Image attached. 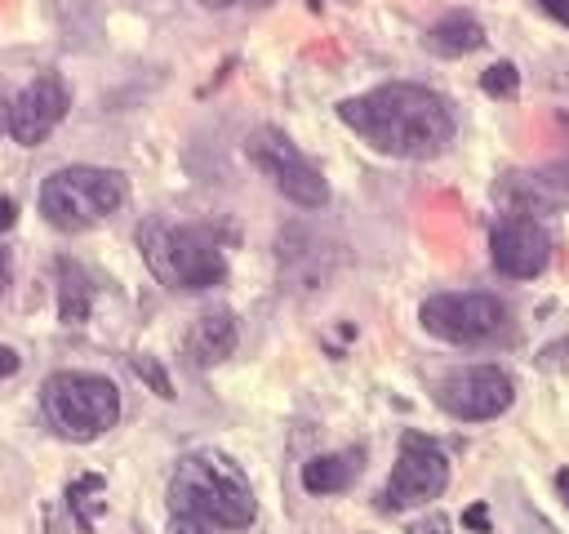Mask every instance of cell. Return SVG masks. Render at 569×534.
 I'll return each instance as SVG.
<instances>
[{
	"mask_svg": "<svg viewBox=\"0 0 569 534\" xmlns=\"http://www.w3.org/2000/svg\"><path fill=\"white\" fill-rule=\"evenodd\" d=\"M18 365H22V356H18L13 347H4V343H0V378H13V374H18Z\"/></svg>",
	"mask_w": 569,
	"mask_h": 534,
	"instance_id": "cb8c5ba5",
	"label": "cell"
},
{
	"mask_svg": "<svg viewBox=\"0 0 569 534\" xmlns=\"http://www.w3.org/2000/svg\"><path fill=\"white\" fill-rule=\"evenodd\" d=\"M498 205L502 214H520V218H538L551 214L560 205H569V178L556 169L542 174H511L498 182Z\"/></svg>",
	"mask_w": 569,
	"mask_h": 534,
	"instance_id": "7c38bea8",
	"label": "cell"
},
{
	"mask_svg": "<svg viewBox=\"0 0 569 534\" xmlns=\"http://www.w3.org/2000/svg\"><path fill=\"white\" fill-rule=\"evenodd\" d=\"M409 534H449V516L427 512L422 521H413V525H409Z\"/></svg>",
	"mask_w": 569,
	"mask_h": 534,
	"instance_id": "ffe728a7",
	"label": "cell"
},
{
	"mask_svg": "<svg viewBox=\"0 0 569 534\" xmlns=\"http://www.w3.org/2000/svg\"><path fill=\"white\" fill-rule=\"evenodd\" d=\"M418 320L431 338L440 343H458V347H476L489 343L493 334H502L507 325V303L498 294L485 289H467V294H431L418 307Z\"/></svg>",
	"mask_w": 569,
	"mask_h": 534,
	"instance_id": "52a82bcc",
	"label": "cell"
},
{
	"mask_svg": "<svg viewBox=\"0 0 569 534\" xmlns=\"http://www.w3.org/2000/svg\"><path fill=\"white\" fill-rule=\"evenodd\" d=\"M13 222H18V200H13V196H4V191H0V231H9V227H13Z\"/></svg>",
	"mask_w": 569,
	"mask_h": 534,
	"instance_id": "603a6c76",
	"label": "cell"
},
{
	"mask_svg": "<svg viewBox=\"0 0 569 534\" xmlns=\"http://www.w3.org/2000/svg\"><path fill=\"white\" fill-rule=\"evenodd\" d=\"M9 280H13V263H9V249H0V298H4Z\"/></svg>",
	"mask_w": 569,
	"mask_h": 534,
	"instance_id": "484cf974",
	"label": "cell"
},
{
	"mask_svg": "<svg viewBox=\"0 0 569 534\" xmlns=\"http://www.w3.org/2000/svg\"><path fill=\"white\" fill-rule=\"evenodd\" d=\"M489 258L502 276L511 280H533L547 271L551 263V236L538 218H520V214H502L489 227Z\"/></svg>",
	"mask_w": 569,
	"mask_h": 534,
	"instance_id": "30bf717a",
	"label": "cell"
},
{
	"mask_svg": "<svg viewBox=\"0 0 569 534\" xmlns=\"http://www.w3.org/2000/svg\"><path fill=\"white\" fill-rule=\"evenodd\" d=\"M138 249H142L147 271L169 289H213L227 280V258L218 240L200 227L147 218L138 227Z\"/></svg>",
	"mask_w": 569,
	"mask_h": 534,
	"instance_id": "3957f363",
	"label": "cell"
},
{
	"mask_svg": "<svg viewBox=\"0 0 569 534\" xmlns=\"http://www.w3.org/2000/svg\"><path fill=\"white\" fill-rule=\"evenodd\" d=\"M538 9H542V13H551L556 22H565V27H569V0H538Z\"/></svg>",
	"mask_w": 569,
	"mask_h": 534,
	"instance_id": "d4e9b609",
	"label": "cell"
},
{
	"mask_svg": "<svg viewBox=\"0 0 569 534\" xmlns=\"http://www.w3.org/2000/svg\"><path fill=\"white\" fill-rule=\"evenodd\" d=\"M338 120L356 129L373 151L396 160H431L453 142V111L449 102L413 80H391L369 93L342 98Z\"/></svg>",
	"mask_w": 569,
	"mask_h": 534,
	"instance_id": "6da1fadb",
	"label": "cell"
},
{
	"mask_svg": "<svg viewBox=\"0 0 569 534\" xmlns=\"http://www.w3.org/2000/svg\"><path fill=\"white\" fill-rule=\"evenodd\" d=\"M169 534H213V525H200V521H191V516H173V521H169Z\"/></svg>",
	"mask_w": 569,
	"mask_h": 534,
	"instance_id": "7402d4cb",
	"label": "cell"
},
{
	"mask_svg": "<svg viewBox=\"0 0 569 534\" xmlns=\"http://www.w3.org/2000/svg\"><path fill=\"white\" fill-rule=\"evenodd\" d=\"M0 129H9V102L0 98Z\"/></svg>",
	"mask_w": 569,
	"mask_h": 534,
	"instance_id": "f1b7e54d",
	"label": "cell"
},
{
	"mask_svg": "<svg viewBox=\"0 0 569 534\" xmlns=\"http://www.w3.org/2000/svg\"><path fill=\"white\" fill-rule=\"evenodd\" d=\"M365 467V449H333L302 463V490L307 494H342Z\"/></svg>",
	"mask_w": 569,
	"mask_h": 534,
	"instance_id": "5bb4252c",
	"label": "cell"
},
{
	"mask_svg": "<svg viewBox=\"0 0 569 534\" xmlns=\"http://www.w3.org/2000/svg\"><path fill=\"white\" fill-rule=\"evenodd\" d=\"M200 4H204V9H231L236 0H200Z\"/></svg>",
	"mask_w": 569,
	"mask_h": 534,
	"instance_id": "83f0119b",
	"label": "cell"
},
{
	"mask_svg": "<svg viewBox=\"0 0 569 534\" xmlns=\"http://www.w3.org/2000/svg\"><path fill=\"white\" fill-rule=\"evenodd\" d=\"M462 525L476 530V534H489V507H485V503H471V507L462 512Z\"/></svg>",
	"mask_w": 569,
	"mask_h": 534,
	"instance_id": "44dd1931",
	"label": "cell"
},
{
	"mask_svg": "<svg viewBox=\"0 0 569 534\" xmlns=\"http://www.w3.org/2000/svg\"><path fill=\"white\" fill-rule=\"evenodd\" d=\"M449 485V458L445 449L422 436V432H405L400 436V454H396V467L382 485V498L378 507L382 512H405V507H418V503H431L440 498Z\"/></svg>",
	"mask_w": 569,
	"mask_h": 534,
	"instance_id": "ba28073f",
	"label": "cell"
},
{
	"mask_svg": "<svg viewBox=\"0 0 569 534\" xmlns=\"http://www.w3.org/2000/svg\"><path fill=\"white\" fill-rule=\"evenodd\" d=\"M516 85H520V71H516V62H507V58L480 71V89H485L489 98H511Z\"/></svg>",
	"mask_w": 569,
	"mask_h": 534,
	"instance_id": "ac0fdd59",
	"label": "cell"
},
{
	"mask_svg": "<svg viewBox=\"0 0 569 534\" xmlns=\"http://www.w3.org/2000/svg\"><path fill=\"white\" fill-rule=\"evenodd\" d=\"M422 44H427L436 58H462V53H476V49L485 44V27H480L471 13L453 9V13H445L440 22L427 27Z\"/></svg>",
	"mask_w": 569,
	"mask_h": 534,
	"instance_id": "9a60e30c",
	"label": "cell"
},
{
	"mask_svg": "<svg viewBox=\"0 0 569 534\" xmlns=\"http://www.w3.org/2000/svg\"><path fill=\"white\" fill-rule=\"evenodd\" d=\"M129 196V178L102 165H67L40 182V214L58 231H84L116 214Z\"/></svg>",
	"mask_w": 569,
	"mask_h": 534,
	"instance_id": "5b68a950",
	"label": "cell"
},
{
	"mask_svg": "<svg viewBox=\"0 0 569 534\" xmlns=\"http://www.w3.org/2000/svg\"><path fill=\"white\" fill-rule=\"evenodd\" d=\"M244 156H249L253 169L267 174L271 187H276L284 200H293L298 209H320V205L329 200V182H325V174L298 151V142H293L284 129H276V125H258V129H249V138H244Z\"/></svg>",
	"mask_w": 569,
	"mask_h": 534,
	"instance_id": "8992f818",
	"label": "cell"
},
{
	"mask_svg": "<svg viewBox=\"0 0 569 534\" xmlns=\"http://www.w3.org/2000/svg\"><path fill=\"white\" fill-rule=\"evenodd\" d=\"M102 507H107V481L98 472H84V476H76L67 485V512H71V521H76L80 534H89L98 525Z\"/></svg>",
	"mask_w": 569,
	"mask_h": 534,
	"instance_id": "e0dca14e",
	"label": "cell"
},
{
	"mask_svg": "<svg viewBox=\"0 0 569 534\" xmlns=\"http://www.w3.org/2000/svg\"><path fill=\"white\" fill-rule=\"evenodd\" d=\"M71 107V89L58 71H40L31 85H22V93L9 102V134L18 147H40L67 116Z\"/></svg>",
	"mask_w": 569,
	"mask_h": 534,
	"instance_id": "8fae6325",
	"label": "cell"
},
{
	"mask_svg": "<svg viewBox=\"0 0 569 534\" xmlns=\"http://www.w3.org/2000/svg\"><path fill=\"white\" fill-rule=\"evenodd\" d=\"M53 276H58V320L62 325H84L89 312H93V280H89V271L76 258L62 254L53 263Z\"/></svg>",
	"mask_w": 569,
	"mask_h": 534,
	"instance_id": "2e32d148",
	"label": "cell"
},
{
	"mask_svg": "<svg viewBox=\"0 0 569 534\" xmlns=\"http://www.w3.org/2000/svg\"><path fill=\"white\" fill-rule=\"evenodd\" d=\"M236 338H240L236 316H231L227 307H213V312H204V316L187 329V360H191L196 369H209V365H218V360H227V356L236 352Z\"/></svg>",
	"mask_w": 569,
	"mask_h": 534,
	"instance_id": "4fadbf2b",
	"label": "cell"
},
{
	"mask_svg": "<svg viewBox=\"0 0 569 534\" xmlns=\"http://www.w3.org/2000/svg\"><path fill=\"white\" fill-rule=\"evenodd\" d=\"M40 409L49 427L67 441H98L120 423V387L107 374L58 369L40 387Z\"/></svg>",
	"mask_w": 569,
	"mask_h": 534,
	"instance_id": "277c9868",
	"label": "cell"
},
{
	"mask_svg": "<svg viewBox=\"0 0 569 534\" xmlns=\"http://www.w3.org/2000/svg\"><path fill=\"white\" fill-rule=\"evenodd\" d=\"M556 490H560V494H565V503H569V467H560V472H556Z\"/></svg>",
	"mask_w": 569,
	"mask_h": 534,
	"instance_id": "4316f807",
	"label": "cell"
},
{
	"mask_svg": "<svg viewBox=\"0 0 569 534\" xmlns=\"http://www.w3.org/2000/svg\"><path fill=\"white\" fill-rule=\"evenodd\" d=\"M173 516H191L213 530H249L258 516V498L249 476L222 449H191L178 458L169 476Z\"/></svg>",
	"mask_w": 569,
	"mask_h": 534,
	"instance_id": "7a4b0ae2",
	"label": "cell"
},
{
	"mask_svg": "<svg viewBox=\"0 0 569 534\" xmlns=\"http://www.w3.org/2000/svg\"><path fill=\"white\" fill-rule=\"evenodd\" d=\"M511 400H516V383L498 365H462V369H449L436 383V405L449 418H462V423L498 418V414L511 409Z\"/></svg>",
	"mask_w": 569,
	"mask_h": 534,
	"instance_id": "9c48e42d",
	"label": "cell"
},
{
	"mask_svg": "<svg viewBox=\"0 0 569 534\" xmlns=\"http://www.w3.org/2000/svg\"><path fill=\"white\" fill-rule=\"evenodd\" d=\"M133 374H138L156 396H164V400L173 396V383H169V374L160 369V360H151V356H133Z\"/></svg>",
	"mask_w": 569,
	"mask_h": 534,
	"instance_id": "d6986e66",
	"label": "cell"
}]
</instances>
